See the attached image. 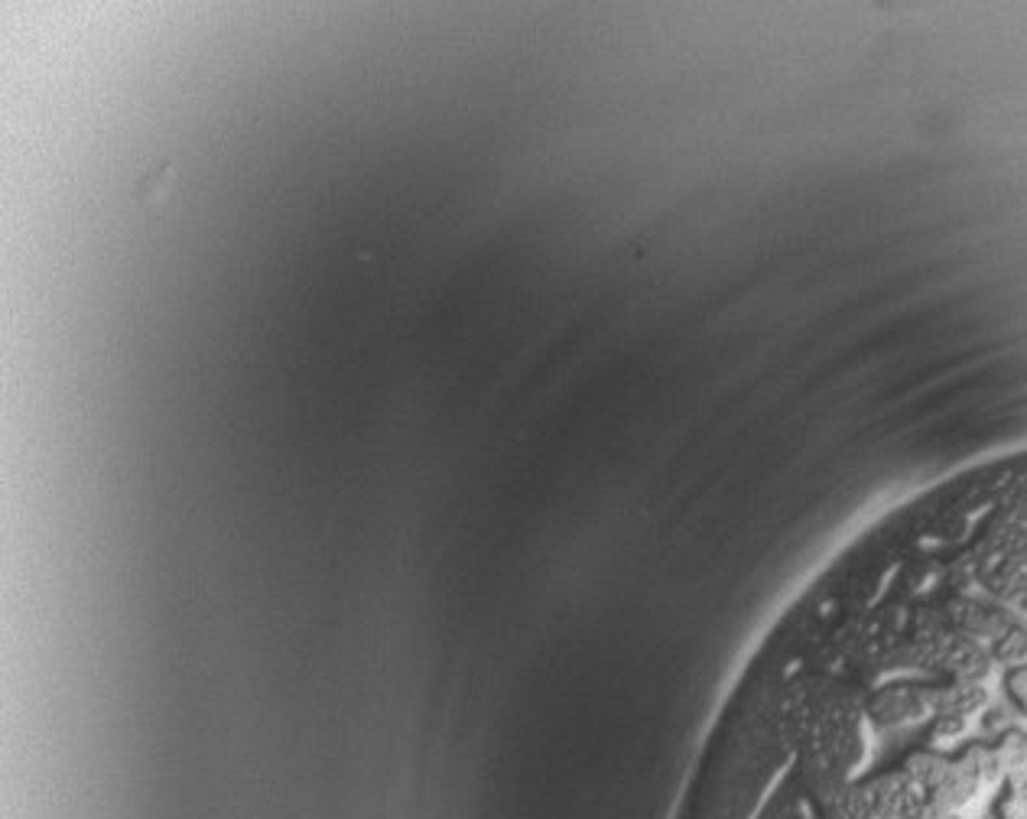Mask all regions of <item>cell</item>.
<instances>
[{
    "label": "cell",
    "mask_w": 1027,
    "mask_h": 819,
    "mask_svg": "<svg viewBox=\"0 0 1027 819\" xmlns=\"http://www.w3.org/2000/svg\"><path fill=\"white\" fill-rule=\"evenodd\" d=\"M946 771H949V758H943L937 751H914L904 761V775L910 777L920 790H927V793H934L940 787Z\"/></svg>",
    "instance_id": "cell-3"
},
{
    "label": "cell",
    "mask_w": 1027,
    "mask_h": 819,
    "mask_svg": "<svg viewBox=\"0 0 1027 819\" xmlns=\"http://www.w3.org/2000/svg\"><path fill=\"white\" fill-rule=\"evenodd\" d=\"M959 732H966V716H953V712L937 716V735L940 738H956Z\"/></svg>",
    "instance_id": "cell-9"
},
{
    "label": "cell",
    "mask_w": 1027,
    "mask_h": 819,
    "mask_svg": "<svg viewBox=\"0 0 1027 819\" xmlns=\"http://www.w3.org/2000/svg\"><path fill=\"white\" fill-rule=\"evenodd\" d=\"M995 813H998V819H1027V803L1018 793L1005 790L995 803Z\"/></svg>",
    "instance_id": "cell-8"
},
{
    "label": "cell",
    "mask_w": 1027,
    "mask_h": 819,
    "mask_svg": "<svg viewBox=\"0 0 1027 819\" xmlns=\"http://www.w3.org/2000/svg\"><path fill=\"white\" fill-rule=\"evenodd\" d=\"M995 758L1001 765V775H1015L1027 768V735L1018 729H1005L998 745H995Z\"/></svg>",
    "instance_id": "cell-4"
},
{
    "label": "cell",
    "mask_w": 1027,
    "mask_h": 819,
    "mask_svg": "<svg viewBox=\"0 0 1027 819\" xmlns=\"http://www.w3.org/2000/svg\"><path fill=\"white\" fill-rule=\"evenodd\" d=\"M988 702V692L983 683H966V680H953L949 687L934 690V712H953V716H973L976 709H983Z\"/></svg>",
    "instance_id": "cell-2"
},
{
    "label": "cell",
    "mask_w": 1027,
    "mask_h": 819,
    "mask_svg": "<svg viewBox=\"0 0 1027 819\" xmlns=\"http://www.w3.org/2000/svg\"><path fill=\"white\" fill-rule=\"evenodd\" d=\"M829 819H875L861 790H839L832 807H829Z\"/></svg>",
    "instance_id": "cell-6"
},
{
    "label": "cell",
    "mask_w": 1027,
    "mask_h": 819,
    "mask_svg": "<svg viewBox=\"0 0 1027 819\" xmlns=\"http://www.w3.org/2000/svg\"><path fill=\"white\" fill-rule=\"evenodd\" d=\"M1005 690L1011 696V702L1021 709L1027 716V667L1025 663H1018V667H1011L1008 670V677H1005Z\"/></svg>",
    "instance_id": "cell-7"
},
{
    "label": "cell",
    "mask_w": 1027,
    "mask_h": 819,
    "mask_svg": "<svg viewBox=\"0 0 1027 819\" xmlns=\"http://www.w3.org/2000/svg\"><path fill=\"white\" fill-rule=\"evenodd\" d=\"M991 657L995 660H1001V663H1021L1027 657V628L1025 625H1018V621H1011L1008 625V631L991 645Z\"/></svg>",
    "instance_id": "cell-5"
},
{
    "label": "cell",
    "mask_w": 1027,
    "mask_h": 819,
    "mask_svg": "<svg viewBox=\"0 0 1027 819\" xmlns=\"http://www.w3.org/2000/svg\"><path fill=\"white\" fill-rule=\"evenodd\" d=\"M920 819H959V817H956V813H949V810H940V807H934V803L927 800V807H924Z\"/></svg>",
    "instance_id": "cell-10"
},
{
    "label": "cell",
    "mask_w": 1027,
    "mask_h": 819,
    "mask_svg": "<svg viewBox=\"0 0 1027 819\" xmlns=\"http://www.w3.org/2000/svg\"><path fill=\"white\" fill-rule=\"evenodd\" d=\"M868 712L878 726H900V722L924 719L927 712H934V690H927V687H888L871 699Z\"/></svg>",
    "instance_id": "cell-1"
}]
</instances>
